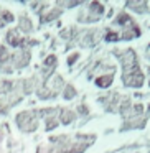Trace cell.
Listing matches in <instances>:
<instances>
[{
  "instance_id": "6da1fadb",
  "label": "cell",
  "mask_w": 150,
  "mask_h": 153,
  "mask_svg": "<svg viewBox=\"0 0 150 153\" xmlns=\"http://www.w3.org/2000/svg\"><path fill=\"white\" fill-rule=\"evenodd\" d=\"M17 127L25 133L37 132L38 128V114L37 110H23V112L17 114Z\"/></svg>"
},
{
  "instance_id": "7a4b0ae2",
  "label": "cell",
  "mask_w": 150,
  "mask_h": 153,
  "mask_svg": "<svg viewBox=\"0 0 150 153\" xmlns=\"http://www.w3.org/2000/svg\"><path fill=\"white\" fill-rule=\"evenodd\" d=\"M145 82V76H143L142 69L135 68L132 71H127V73H122V84L125 87H130V89H139V87L143 86Z\"/></svg>"
},
{
  "instance_id": "3957f363",
  "label": "cell",
  "mask_w": 150,
  "mask_h": 153,
  "mask_svg": "<svg viewBox=\"0 0 150 153\" xmlns=\"http://www.w3.org/2000/svg\"><path fill=\"white\" fill-rule=\"evenodd\" d=\"M30 59H31L30 50H27V48H22V50L15 51V53L10 54V64L13 66L12 69H23V68L28 66Z\"/></svg>"
},
{
  "instance_id": "277c9868",
  "label": "cell",
  "mask_w": 150,
  "mask_h": 153,
  "mask_svg": "<svg viewBox=\"0 0 150 153\" xmlns=\"http://www.w3.org/2000/svg\"><path fill=\"white\" fill-rule=\"evenodd\" d=\"M140 35H142V30L139 28V25H137L134 20H130V22H127V23L122 27V33L119 35V38L129 41V40H134V38L140 36Z\"/></svg>"
},
{
  "instance_id": "5b68a950",
  "label": "cell",
  "mask_w": 150,
  "mask_h": 153,
  "mask_svg": "<svg viewBox=\"0 0 150 153\" xmlns=\"http://www.w3.org/2000/svg\"><path fill=\"white\" fill-rule=\"evenodd\" d=\"M145 122H147V115H130L129 119H125L120 130L125 132V130H132V128H142L145 125Z\"/></svg>"
},
{
  "instance_id": "8992f818",
  "label": "cell",
  "mask_w": 150,
  "mask_h": 153,
  "mask_svg": "<svg viewBox=\"0 0 150 153\" xmlns=\"http://www.w3.org/2000/svg\"><path fill=\"white\" fill-rule=\"evenodd\" d=\"M5 40H7V43L10 45V46L13 48H25V38H22L20 35H18L17 30H10L7 35H5Z\"/></svg>"
},
{
  "instance_id": "52a82bcc",
  "label": "cell",
  "mask_w": 150,
  "mask_h": 153,
  "mask_svg": "<svg viewBox=\"0 0 150 153\" xmlns=\"http://www.w3.org/2000/svg\"><path fill=\"white\" fill-rule=\"evenodd\" d=\"M73 120H76V112L73 109H60L58 114V122L63 125H69Z\"/></svg>"
},
{
  "instance_id": "ba28073f",
  "label": "cell",
  "mask_w": 150,
  "mask_h": 153,
  "mask_svg": "<svg viewBox=\"0 0 150 153\" xmlns=\"http://www.w3.org/2000/svg\"><path fill=\"white\" fill-rule=\"evenodd\" d=\"M46 86H48V89L51 91V92L54 94V96H58V94L63 91V87H64V79H63V76H53L50 79V84L46 82Z\"/></svg>"
},
{
  "instance_id": "9c48e42d",
  "label": "cell",
  "mask_w": 150,
  "mask_h": 153,
  "mask_svg": "<svg viewBox=\"0 0 150 153\" xmlns=\"http://www.w3.org/2000/svg\"><path fill=\"white\" fill-rule=\"evenodd\" d=\"M127 8L134 10L135 13H142L145 15L149 12V4H147V0H134V2H127Z\"/></svg>"
},
{
  "instance_id": "30bf717a",
  "label": "cell",
  "mask_w": 150,
  "mask_h": 153,
  "mask_svg": "<svg viewBox=\"0 0 150 153\" xmlns=\"http://www.w3.org/2000/svg\"><path fill=\"white\" fill-rule=\"evenodd\" d=\"M61 13H63V10L61 8H58V7H53V8H50L48 12H41V23H48V22H53V20H56V18H60L61 17Z\"/></svg>"
},
{
  "instance_id": "8fae6325",
  "label": "cell",
  "mask_w": 150,
  "mask_h": 153,
  "mask_svg": "<svg viewBox=\"0 0 150 153\" xmlns=\"http://www.w3.org/2000/svg\"><path fill=\"white\" fill-rule=\"evenodd\" d=\"M112 82H114V71L112 73H107V74H101L96 79V86L101 87V89H107Z\"/></svg>"
},
{
  "instance_id": "7c38bea8",
  "label": "cell",
  "mask_w": 150,
  "mask_h": 153,
  "mask_svg": "<svg viewBox=\"0 0 150 153\" xmlns=\"http://www.w3.org/2000/svg\"><path fill=\"white\" fill-rule=\"evenodd\" d=\"M18 30H20L22 33H31V31H33V23H31V20L27 15H22V17L18 18Z\"/></svg>"
},
{
  "instance_id": "4fadbf2b",
  "label": "cell",
  "mask_w": 150,
  "mask_h": 153,
  "mask_svg": "<svg viewBox=\"0 0 150 153\" xmlns=\"http://www.w3.org/2000/svg\"><path fill=\"white\" fill-rule=\"evenodd\" d=\"M87 13H91V15H94V17H97V18H101L102 17V13H104V5L101 4V2H91L89 5H87Z\"/></svg>"
},
{
  "instance_id": "5bb4252c",
  "label": "cell",
  "mask_w": 150,
  "mask_h": 153,
  "mask_svg": "<svg viewBox=\"0 0 150 153\" xmlns=\"http://www.w3.org/2000/svg\"><path fill=\"white\" fill-rule=\"evenodd\" d=\"M76 94H78V91H76V87H74L73 84H64L63 91H61V96H63L64 100L74 99V97H76Z\"/></svg>"
},
{
  "instance_id": "9a60e30c",
  "label": "cell",
  "mask_w": 150,
  "mask_h": 153,
  "mask_svg": "<svg viewBox=\"0 0 150 153\" xmlns=\"http://www.w3.org/2000/svg\"><path fill=\"white\" fill-rule=\"evenodd\" d=\"M37 96H38V99H41V100H46V99H53V97H56L50 89H48L46 82H45L43 86H40V87L37 89Z\"/></svg>"
},
{
  "instance_id": "2e32d148",
  "label": "cell",
  "mask_w": 150,
  "mask_h": 153,
  "mask_svg": "<svg viewBox=\"0 0 150 153\" xmlns=\"http://www.w3.org/2000/svg\"><path fill=\"white\" fill-rule=\"evenodd\" d=\"M10 63V53H8L7 46H0V66H4V64Z\"/></svg>"
},
{
  "instance_id": "e0dca14e",
  "label": "cell",
  "mask_w": 150,
  "mask_h": 153,
  "mask_svg": "<svg viewBox=\"0 0 150 153\" xmlns=\"http://www.w3.org/2000/svg\"><path fill=\"white\" fill-rule=\"evenodd\" d=\"M78 5H81L79 0H74V2H58V8H73V7H78Z\"/></svg>"
},
{
  "instance_id": "ac0fdd59",
  "label": "cell",
  "mask_w": 150,
  "mask_h": 153,
  "mask_svg": "<svg viewBox=\"0 0 150 153\" xmlns=\"http://www.w3.org/2000/svg\"><path fill=\"white\" fill-rule=\"evenodd\" d=\"M2 20H4V23L7 25V23H12V22L15 20V17H13L12 12H4L2 10Z\"/></svg>"
},
{
  "instance_id": "d6986e66",
  "label": "cell",
  "mask_w": 150,
  "mask_h": 153,
  "mask_svg": "<svg viewBox=\"0 0 150 153\" xmlns=\"http://www.w3.org/2000/svg\"><path fill=\"white\" fill-rule=\"evenodd\" d=\"M117 40H119V33H116V31H112V30H107L106 41H117Z\"/></svg>"
},
{
  "instance_id": "ffe728a7",
  "label": "cell",
  "mask_w": 150,
  "mask_h": 153,
  "mask_svg": "<svg viewBox=\"0 0 150 153\" xmlns=\"http://www.w3.org/2000/svg\"><path fill=\"white\" fill-rule=\"evenodd\" d=\"M78 59H79V53H73L69 58H68V66H73Z\"/></svg>"
},
{
  "instance_id": "44dd1931",
  "label": "cell",
  "mask_w": 150,
  "mask_h": 153,
  "mask_svg": "<svg viewBox=\"0 0 150 153\" xmlns=\"http://www.w3.org/2000/svg\"><path fill=\"white\" fill-rule=\"evenodd\" d=\"M78 112H81V114H87V112H89V109H86V107H84V104H81V105H78Z\"/></svg>"
}]
</instances>
